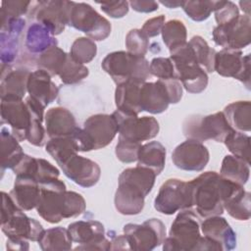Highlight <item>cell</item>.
<instances>
[{
    "mask_svg": "<svg viewBox=\"0 0 251 251\" xmlns=\"http://www.w3.org/2000/svg\"><path fill=\"white\" fill-rule=\"evenodd\" d=\"M46 152L57 162L60 166L68 158L76 154L78 149L72 135L65 137L50 138L46 143Z\"/></svg>",
    "mask_w": 251,
    "mask_h": 251,
    "instance_id": "cell-37",
    "label": "cell"
},
{
    "mask_svg": "<svg viewBox=\"0 0 251 251\" xmlns=\"http://www.w3.org/2000/svg\"><path fill=\"white\" fill-rule=\"evenodd\" d=\"M130 7L139 13H151L158 10L159 4L156 1H148V0H134L128 2Z\"/></svg>",
    "mask_w": 251,
    "mask_h": 251,
    "instance_id": "cell-54",
    "label": "cell"
},
{
    "mask_svg": "<svg viewBox=\"0 0 251 251\" xmlns=\"http://www.w3.org/2000/svg\"><path fill=\"white\" fill-rule=\"evenodd\" d=\"M86 208V203L81 194L75 191H66L63 207V218H75L81 215Z\"/></svg>",
    "mask_w": 251,
    "mask_h": 251,
    "instance_id": "cell-46",
    "label": "cell"
},
{
    "mask_svg": "<svg viewBox=\"0 0 251 251\" xmlns=\"http://www.w3.org/2000/svg\"><path fill=\"white\" fill-rule=\"evenodd\" d=\"M112 116L118 126L119 136L129 140L141 143L157 136L160 129L159 123L154 117L139 118L136 115L125 114L119 110H116Z\"/></svg>",
    "mask_w": 251,
    "mask_h": 251,
    "instance_id": "cell-11",
    "label": "cell"
},
{
    "mask_svg": "<svg viewBox=\"0 0 251 251\" xmlns=\"http://www.w3.org/2000/svg\"><path fill=\"white\" fill-rule=\"evenodd\" d=\"M56 38L51 34L47 27L39 23L30 25L26 31L25 46L30 53H43L47 49L57 46Z\"/></svg>",
    "mask_w": 251,
    "mask_h": 251,
    "instance_id": "cell-32",
    "label": "cell"
},
{
    "mask_svg": "<svg viewBox=\"0 0 251 251\" xmlns=\"http://www.w3.org/2000/svg\"><path fill=\"white\" fill-rule=\"evenodd\" d=\"M19 208L30 211L36 208L40 197L39 183L29 176H16L13 189L9 193Z\"/></svg>",
    "mask_w": 251,
    "mask_h": 251,
    "instance_id": "cell-24",
    "label": "cell"
},
{
    "mask_svg": "<svg viewBox=\"0 0 251 251\" xmlns=\"http://www.w3.org/2000/svg\"><path fill=\"white\" fill-rule=\"evenodd\" d=\"M142 83L130 80L117 85L115 90L117 110L125 114L136 116L142 112L140 107V88Z\"/></svg>",
    "mask_w": 251,
    "mask_h": 251,
    "instance_id": "cell-25",
    "label": "cell"
},
{
    "mask_svg": "<svg viewBox=\"0 0 251 251\" xmlns=\"http://www.w3.org/2000/svg\"><path fill=\"white\" fill-rule=\"evenodd\" d=\"M101 10L114 19H121L125 17L128 12L127 1H111L99 3Z\"/></svg>",
    "mask_w": 251,
    "mask_h": 251,
    "instance_id": "cell-52",
    "label": "cell"
},
{
    "mask_svg": "<svg viewBox=\"0 0 251 251\" xmlns=\"http://www.w3.org/2000/svg\"><path fill=\"white\" fill-rule=\"evenodd\" d=\"M118 180L119 185L114 198L117 211L126 216L139 214L144 208V199L147 195L133 183L126 180Z\"/></svg>",
    "mask_w": 251,
    "mask_h": 251,
    "instance_id": "cell-19",
    "label": "cell"
},
{
    "mask_svg": "<svg viewBox=\"0 0 251 251\" xmlns=\"http://www.w3.org/2000/svg\"><path fill=\"white\" fill-rule=\"evenodd\" d=\"M225 117L236 131H250L251 129V103L250 101H235L225 107Z\"/></svg>",
    "mask_w": 251,
    "mask_h": 251,
    "instance_id": "cell-30",
    "label": "cell"
},
{
    "mask_svg": "<svg viewBox=\"0 0 251 251\" xmlns=\"http://www.w3.org/2000/svg\"><path fill=\"white\" fill-rule=\"evenodd\" d=\"M166 18L164 15H160L147 20L141 27V31L149 38L159 35L165 25Z\"/></svg>",
    "mask_w": 251,
    "mask_h": 251,
    "instance_id": "cell-53",
    "label": "cell"
},
{
    "mask_svg": "<svg viewBox=\"0 0 251 251\" xmlns=\"http://www.w3.org/2000/svg\"><path fill=\"white\" fill-rule=\"evenodd\" d=\"M149 70L150 74L159 79H177L175 65L170 58L157 57L152 59Z\"/></svg>",
    "mask_w": 251,
    "mask_h": 251,
    "instance_id": "cell-48",
    "label": "cell"
},
{
    "mask_svg": "<svg viewBox=\"0 0 251 251\" xmlns=\"http://www.w3.org/2000/svg\"><path fill=\"white\" fill-rule=\"evenodd\" d=\"M250 4H251L250 1H240L239 2V5H240L242 11H244L245 15H247V16H250Z\"/></svg>",
    "mask_w": 251,
    "mask_h": 251,
    "instance_id": "cell-58",
    "label": "cell"
},
{
    "mask_svg": "<svg viewBox=\"0 0 251 251\" xmlns=\"http://www.w3.org/2000/svg\"><path fill=\"white\" fill-rule=\"evenodd\" d=\"M83 129L92 141L94 150L109 145L118 133V126L112 115L96 114L84 121Z\"/></svg>",
    "mask_w": 251,
    "mask_h": 251,
    "instance_id": "cell-18",
    "label": "cell"
},
{
    "mask_svg": "<svg viewBox=\"0 0 251 251\" xmlns=\"http://www.w3.org/2000/svg\"><path fill=\"white\" fill-rule=\"evenodd\" d=\"M44 122L49 138L70 136L77 127L74 115L63 107L49 109L45 114Z\"/></svg>",
    "mask_w": 251,
    "mask_h": 251,
    "instance_id": "cell-22",
    "label": "cell"
},
{
    "mask_svg": "<svg viewBox=\"0 0 251 251\" xmlns=\"http://www.w3.org/2000/svg\"><path fill=\"white\" fill-rule=\"evenodd\" d=\"M6 247L8 250H28V240H13V239H7Z\"/></svg>",
    "mask_w": 251,
    "mask_h": 251,
    "instance_id": "cell-56",
    "label": "cell"
},
{
    "mask_svg": "<svg viewBox=\"0 0 251 251\" xmlns=\"http://www.w3.org/2000/svg\"><path fill=\"white\" fill-rule=\"evenodd\" d=\"M232 130L223 112L208 116L192 115L185 119L182 126L183 134L200 142L215 140L224 142L226 136Z\"/></svg>",
    "mask_w": 251,
    "mask_h": 251,
    "instance_id": "cell-5",
    "label": "cell"
},
{
    "mask_svg": "<svg viewBox=\"0 0 251 251\" xmlns=\"http://www.w3.org/2000/svg\"><path fill=\"white\" fill-rule=\"evenodd\" d=\"M20 141L8 130L7 127L3 126L0 132V143H1V168L2 171L5 169H13L25 155Z\"/></svg>",
    "mask_w": 251,
    "mask_h": 251,
    "instance_id": "cell-31",
    "label": "cell"
},
{
    "mask_svg": "<svg viewBox=\"0 0 251 251\" xmlns=\"http://www.w3.org/2000/svg\"><path fill=\"white\" fill-rule=\"evenodd\" d=\"M101 67L117 85L130 80L145 82L151 75L149 62L146 58L127 51L109 53L103 59Z\"/></svg>",
    "mask_w": 251,
    "mask_h": 251,
    "instance_id": "cell-3",
    "label": "cell"
},
{
    "mask_svg": "<svg viewBox=\"0 0 251 251\" xmlns=\"http://www.w3.org/2000/svg\"><path fill=\"white\" fill-rule=\"evenodd\" d=\"M26 87L29 96L45 107L51 104L59 94V89L55 82L51 80V75L41 69L29 74Z\"/></svg>",
    "mask_w": 251,
    "mask_h": 251,
    "instance_id": "cell-23",
    "label": "cell"
},
{
    "mask_svg": "<svg viewBox=\"0 0 251 251\" xmlns=\"http://www.w3.org/2000/svg\"><path fill=\"white\" fill-rule=\"evenodd\" d=\"M64 175L81 187L94 186L101 176L99 165L82 156L76 154L68 158L60 165Z\"/></svg>",
    "mask_w": 251,
    "mask_h": 251,
    "instance_id": "cell-17",
    "label": "cell"
},
{
    "mask_svg": "<svg viewBox=\"0 0 251 251\" xmlns=\"http://www.w3.org/2000/svg\"><path fill=\"white\" fill-rule=\"evenodd\" d=\"M161 4H163L164 6H166V7H168V8H170V9H176V8H177V7H181V3H182V1H161L160 2Z\"/></svg>",
    "mask_w": 251,
    "mask_h": 251,
    "instance_id": "cell-57",
    "label": "cell"
},
{
    "mask_svg": "<svg viewBox=\"0 0 251 251\" xmlns=\"http://www.w3.org/2000/svg\"><path fill=\"white\" fill-rule=\"evenodd\" d=\"M210 154L207 147L200 141L187 138L178 144L172 153L174 165L183 171L200 172L208 164Z\"/></svg>",
    "mask_w": 251,
    "mask_h": 251,
    "instance_id": "cell-16",
    "label": "cell"
},
{
    "mask_svg": "<svg viewBox=\"0 0 251 251\" xmlns=\"http://www.w3.org/2000/svg\"><path fill=\"white\" fill-rule=\"evenodd\" d=\"M216 4L217 1H182L181 8L192 21L202 22L210 17Z\"/></svg>",
    "mask_w": 251,
    "mask_h": 251,
    "instance_id": "cell-44",
    "label": "cell"
},
{
    "mask_svg": "<svg viewBox=\"0 0 251 251\" xmlns=\"http://www.w3.org/2000/svg\"><path fill=\"white\" fill-rule=\"evenodd\" d=\"M156 174L145 167L136 166L134 168H127L124 170L119 176V179L133 183L141 188L146 195H148L155 183Z\"/></svg>",
    "mask_w": 251,
    "mask_h": 251,
    "instance_id": "cell-36",
    "label": "cell"
},
{
    "mask_svg": "<svg viewBox=\"0 0 251 251\" xmlns=\"http://www.w3.org/2000/svg\"><path fill=\"white\" fill-rule=\"evenodd\" d=\"M19 175L32 177L41 183L44 180L59 177L60 172L49 161L26 155L19 167Z\"/></svg>",
    "mask_w": 251,
    "mask_h": 251,
    "instance_id": "cell-27",
    "label": "cell"
},
{
    "mask_svg": "<svg viewBox=\"0 0 251 251\" xmlns=\"http://www.w3.org/2000/svg\"><path fill=\"white\" fill-rule=\"evenodd\" d=\"M192 207V185L190 181L178 178L166 180L154 199V208L164 215H173L177 211Z\"/></svg>",
    "mask_w": 251,
    "mask_h": 251,
    "instance_id": "cell-7",
    "label": "cell"
},
{
    "mask_svg": "<svg viewBox=\"0 0 251 251\" xmlns=\"http://www.w3.org/2000/svg\"><path fill=\"white\" fill-rule=\"evenodd\" d=\"M141 147L140 142L129 140L119 136L115 153L117 158L123 163H133L137 161L138 151Z\"/></svg>",
    "mask_w": 251,
    "mask_h": 251,
    "instance_id": "cell-47",
    "label": "cell"
},
{
    "mask_svg": "<svg viewBox=\"0 0 251 251\" xmlns=\"http://www.w3.org/2000/svg\"><path fill=\"white\" fill-rule=\"evenodd\" d=\"M249 165L250 164L236 156L226 155L223 159L220 175L243 186L249 179Z\"/></svg>",
    "mask_w": 251,
    "mask_h": 251,
    "instance_id": "cell-34",
    "label": "cell"
},
{
    "mask_svg": "<svg viewBox=\"0 0 251 251\" xmlns=\"http://www.w3.org/2000/svg\"><path fill=\"white\" fill-rule=\"evenodd\" d=\"M75 250H111V241L105 236L104 226L98 221H78L68 226Z\"/></svg>",
    "mask_w": 251,
    "mask_h": 251,
    "instance_id": "cell-12",
    "label": "cell"
},
{
    "mask_svg": "<svg viewBox=\"0 0 251 251\" xmlns=\"http://www.w3.org/2000/svg\"><path fill=\"white\" fill-rule=\"evenodd\" d=\"M40 197L36 206L38 215L50 224H58L63 218L66 184L58 177L39 183Z\"/></svg>",
    "mask_w": 251,
    "mask_h": 251,
    "instance_id": "cell-9",
    "label": "cell"
},
{
    "mask_svg": "<svg viewBox=\"0 0 251 251\" xmlns=\"http://www.w3.org/2000/svg\"><path fill=\"white\" fill-rule=\"evenodd\" d=\"M188 43L193 49L198 65L201 66L206 73H213L216 55L215 49L211 48L206 40L200 35L192 36Z\"/></svg>",
    "mask_w": 251,
    "mask_h": 251,
    "instance_id": "cell-39",
    "label": "cell"
},
{
    "mask_svg": "<svg viewBox=\"0 0 251 251\" xmlns=\"http://www.w3.org/2000/svg\"><path fill=\"white\" fill-rule=\"evenodd\" d=\"M72 1H39L35 2L34 18L43 25L51 34L58 35L69 24V13Z\"/></svg>",
    "mask_w": 251,
    "mask_h": 251,
    "instance_id": "cell-14",
    "label": "cell"
},
{
    "mask_svg": "<svg viewBox=\"0 0 251 251\" xmlns=\"http://www.w3.org/2000/svg\"><path fill=\"white\" fill-rule=\"evenodd\" d=\"M97 53L96 43L88 37H77L72 44L70 56L78 64L91 62Z\"/></svg>",
    "mask_w": 251,
    "mask_h": 251,
    "instance_id": "cell-42",
    "label": "cell"
},
{
    "mask_svg": "<svg viewBox=\"0 0 251 251\" xmlns=\"http://www.w3.org/2000/svg\"><path fill=\"white\" fill-rule=\"evenodd\" d=\"M30 1H3L1 3V21L9 20V19H18L21 18L22 15H25L28 10Z\"/></svg>",
    "mask_w": 251,
    "mask_h": 251,
    "instance_id": "cell-50",
    "label": "cell"
},
{
    "mask_svg": "<svg viewBox=\"0 0 251 251\" xmlns=\"http://www.w3.org/2000/svg\"><path fill=\"white\" fill-rule=\"evenodd\" d=\"M37 242L43 251H68L72 249L73 244L68 228L63 226L51 227L44 230Z\"/></svg>",
    "mask_w": 251,
    "mask_h": 251,
    "instance_id": "cell-33",
    "label": "cell"
},
{
    "mask_svg": "<svg viewBox=\"0 0 251 251\" xmlns=\"http://www.w3.org/2000/svg\"><path fill=\"white\" fill-rule=\"evenodd\" d=\"M192 185V202L196 214L202 218L221 216L224 203L242 185L235 183L217 172H205L190 180Z\"/></svg>",
    "mask_w": 251,
    "mask_h": 251,
    "instance_id": "cell-1",
    "label": "cell"
},
{
    "mask_svg": "<svg viewBox=\"0 0 251 251\" xmlns=\"http://www.w3.org/2000/svg\"><path fill=\"white\" fill-rule=\"evenodd\" d=\"M229 152L250 164V136L232 129L224 140Z\"/></svg>",
    "mask_w": 251,
    "mask_h": 251,
    "instance_id": "cell-40",
    "label": "cell"
},
{
    "mask_svg": "<svg viewBox=\"0 0 251 251\" xmlns=\"http://www.w3.org/2000/svg\"><path fill=\"white\" fill-rule=\"evenodd\" d=\"M250 192L245 191L243 186L239 187L224 203V209L235 220L247 221L251 217Z\"/></svg>",
    "mask_w": 251,
    "mask_h": 251,
    "instance_id": "cell-35",
    "label": "cell"
},
{
    "mask_svg": "<svg viewBox=\"0 0 251 251\" xmlns=\"http://www.w3.org/2000/svg\"><path fill=\"white\" fill-rule=\"evenodd\" d=\"M214 12L218 25L227 24L239 16L237 6L231 1H217Z\"/></svg>",
    "mask_w": 251,
    "mask_h": 251,
    "instance_id": "cell-49",
    "label": "cell"
},
{
    "mask_svg": "<svg viewBox=\"0 0 251 251\" xmlns=\"http://www.w3.org/2000/svg\"><path fill=\"white\" fill-rule=\"evenodd\" d=\"M30 72L27 69H9L7 73H2L0 96L1 98L15 97L21 98L27 91V79Z\"/></svg>",
    "mask_w": 251,
    "mask_h": 251,
    "instance_id": "cell-28",
    "label": "cell"
},
{
    "mask_svg": "<svg viewBox=\"0 0 251 251\" xmlns=\"http://www.w3.org/2000/svg\"><path fill=\"white\" fill-rule=\"evenodd\" d=\"M214 72L225 77H233L250 89V54L243 56L241 50L222 49L216 52Z\"/></svg>",
    "mask_w": 251,
    "mask_h": 251,
    "instance_id": "cell-13",
    "label": "cell"
},
{
    "mask_svg": "<svg viewBox=\"0 0 251 251\" xmlns=\"http://www.w3.org/2000/svg\"><path fill=\"white\" fill-rule=\"evenodd\" d=\"M200 219L191 209L180 210L171 226L169 236L163 241V250L196 251L201 238Z\"/></svg>",
    "mask_w": 251,
    "mask_h": 251,
    "instance_id": "cell-4",
    "label": "cell"
},
{
    "mask_svg": "<svg viewBox=\"0 0 251 251\" xmlns=\"http://www.w3.org/2000/svg\"><path fill=\"white\" fill-rule=\"evenodd\" d=\"M200 228L203 235L220 243L223 250H232L236 246V234L227 221L221 216L205 218Z\"/></svg>",
    "mask_w": 251,
    "mask_h": 251,
    "instance_id": "cell-21",
    "label": "cell"
},
{
    "mask_svg": "<svg viewBox=\"0 0 251 251\" xmlns=\"http://www.w3.org/2000/svg\"><path fill=\"white\" fill-rule=\"evenodd\" d=\"M162 38L169 50L186 42L187 30L184 24L179 20H170L162 28Z\"/></svg>",
    "mask_w": 251,
    "mask_h": 251,
    "instance_id": "cell-41",
    "label": "cell"
},
{
    "mask_svg": "<svg viewBox=\"0 0 251 251\" xmlns=\"http://www.w3.org/2000/svg\"><path fill=\"white\" fill-rule=\"evenodd\" d=\"M1 228L8 239L38 241L44 229L39 222L27 217L11 195L2 191Z\"/></svg>",
    "mask_w": 251,
    "mask_h": 251,
    "instance_id": "cell-2",
    "label": "cell"
},
{
    "mask_svg": "<svg viewBox=\"0 0 251 251\" xmlns=\"http://www.w3.org/2000/svg\"><path fill=\"white\" fill-rule=\"evenodd\" d=\"M212 34L214 42L224 49L240 50L248 46L251 41L250 16L239 15L227 24L218 25Z\"/></svg>",
    "mask_w": 251,
    "mask_h": 251,
    "instance_id": "cell-10",
    "label": "cell"
},
{
    "mask_svg": "<svg viewBox=\"0 0 251 251\" xmlns=\"http://www.w3.org/2000/svg\"><path fill=\"white\" fill-rule=\"evenodd\" d=\"M31 115L25 102L21 98H1V122L12 128V134L19 140H26Z\"/></svg>",
    "mask_w": 251,
    "mask_h": 251,
    "instance_id": "cell-15",
    "label": "cell"
},
{
    "mask_svg": "<svg viewBox=\"0 0 251 251\" xmlns=\"http://www.w3.org/2000/svg\"><path fill=\"white\" fill-rule=\"evenodd\" d=\"M111 250H130L125 234L117 235L111 240Z\"/></svg>",
    "mask_w": 251,
    "mask_h": 251,
    "instance_id": "cell-55",
    "label": "cell"
},
{
    "mask_svg": "<svg viewBox=\"0 0 251 251\" xmlns=\"http://www.w3.org/2000/svg\"><path fill=\"white\" fill-rule=\"evenodd\" d=\"M68 54L58 46H53L40 54L37 65L39 69L47 72L51 76L59 75L63 69Z\"/></svg>",
    "mask_w": 251,
    "mask_h": 251,
    "instance_id": "cell-38",
    "label": "cell"
},
{
    "mask_svg": "<svg viewBox=\"0 0 251 251\" xmlns=\"http://www.w3.org/2000/svg\"><path fill=\"white\" fill-rule=\"evenodd\" d=\"M166 148L158 141H150L141 145L138 156L137 166L145 167L152 170L156 176L160 175L165 168Z\"/></svg>",
    "mask_w": 251,
    "mask_h": 251,
    "instance_id": "cell-29",
    "label": "cell"
},
{
    "mask_svg": "<svg viewBox=\"0 0 251 251\" xmlns=\"http://www.w3.org/2000/svg\"><path fill=\"white\" fill-rule=\"evenodd\" d=\"M18 52V36L1 32V62L2 66H9Z\"/></svg>",
    "mask_w": 251,
    "mask_h": 251,
    "instance_id": "cell-51",
    "label": "cell"
},
{
    "mask_svg": "<svg viewBox=\"0 0 251 251\" xmlns=\"http://www.w3.org/2000/svg\"><path fill=\"white\" fill-rule=\"evenodd\" d=\"M69 25L84 32L93 41L106 39L111 33L110 22L98 14L89 4L72 1L69 13Z\"/></svg>",
    "mask_w": 251,
    "mask_h": 251,
    "instance_id": "cell-6",
    "label": "cell"
},
{
    "mask_svg": "<svg viewBox=\"0 0 251 251\" xmlns=\"http://www.w3.org/2000/svg\"><path fill=\"white\" fill-rule=\"evenodd\" d=\"M126 47L130 54L144 56L149 47L148 37L141 31V29H130L126 36Z\"/></svg>",
    "mask_w": 251,
    "mask_h": 251,
    "instance_id": "cell-45",
    "label": "cell"
},
{
    "mask_svg": "<svg viewBox=\"0 0 251 251\" xmlns=\"http://www.w3.org/2000/svg\"><path fill=\"white\" fill-rule=\"evenodd\" d=\"M129 249L150 251L161 245L166 238V226L159 219H148L143 224H126L124 226Z\"/></svg>",
    "mask_w": 251,
    "mask_h": 251,
    "instance_id": "cell-8",
    "label": "cell"
},
{
    "mask_svg": "<svg viewBox=\"0 0 251 251\" xmlns=\"http://www.w3.org/2000/svg\"><path fill=\"white\" fill-rule=\"evenodd\" d=\"M89 74L88 69L82 65L78 64L72 59L70 54H68L66 63L61 70L59 76L63 83L65 84H75L80 82L85 77H87Z\"/></svg>",
    "mask_w": 251,
    "mask_h": 251,
    "instance_id": "cell-43",
    "label": "cell"
},
{
    "mask_svg": "<svg viewBox=\"0 0 251 251\" xmlns=\"http://www.w3.org/2000/svg\"><path fill=\"white\" fill-rule=\"evenodd\" d=\"M176 78L189 93H201L208 85V75L206 71L195 63L175 65Z\"/></svg>",
    "mask_w": 251,
    "mask_h": 251,
    "instance_id": "cell-26",
    "label": "cell"
},
{
    "mask_svg": "<svg viewBox=\"0 0 251 251\" xmlns=\"http://www.w3.org/2000/svg\"><path fill=\"white\" fill-rule=\"evenodd\" d=\"M171 104V98L163 79L155 82H143L140 88V107L151 114L165 112Z\"/></svg>",
    "mask_w": 251,
    "mask_h": 251,
    "instance_id": "cell-20",
    "label": "cell"
}]
</instances>
